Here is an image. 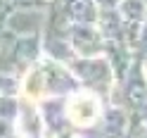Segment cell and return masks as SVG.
Returning a JSON list of instances; mask_svg holds the SVG:
<instances>
[{
  "instance_id": "obj_1",
  "label": "cell",
  "mask_w": 147,
  "mask_h": 138,
  "mask_svg": "<svg viewBox=\"0 0 147 138\" xmlns=\"http://www.w3.org/2000/svg\"><path fill=\"white\" fill-rule=\"evenodd\" d=\"M69 119L74 124H81V126H86L90 122H95L97 114H100V105H97V100L93 95H76L69 103Z\"/></svg>"
},
{
  "instance_id": "obj_2",
  "label": "cell",
  "mask_w": 147,
  "mask_h": 138,
  "mask_svg": "<svg viewBox=\"0 0 147 138\" xmlns=\"http://www.w3.org/2000/svg\"><path fill=\"white\" fill-rule=\"evenodd\" d=\"M24 93H26V98H31V100H38L43 95V76H40V71H31V74L26 76Z\"/></svg>"
}]
</instances>
